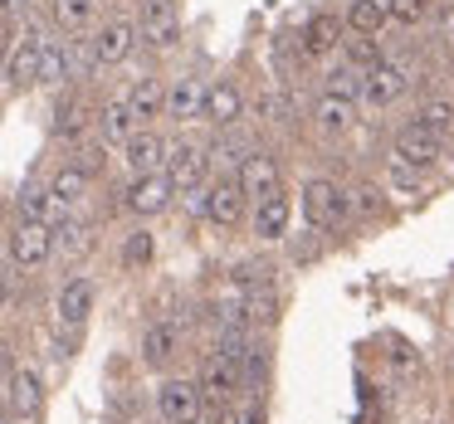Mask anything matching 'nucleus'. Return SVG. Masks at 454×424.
Listing matches in <instances>:
<instances>
[{
    "instance_id": "b1692460",
    "label": "nucleus",
    "mask_w": 454,
    "mask_h": 424,
    "mask_svg": "<svg viewBox=\"0 0 454 424\" xmlns=\"http://www.w3.org/2000/svg\"><path fill=\"white\" fill-rule=\"evenodd\" d=\"M44 186H50V196L59 200L64 210H79V205H89V196H93V176H89V171H83L74 157H64L59 166L50 171V181H44Z\"/></svg>"
},
{
    "instance_id": "4c0bfd02",
    "label": "nucleus",
    "mask_w": 454,
    "mask_h": 424,
    "mask_svg": "<svg viewBox=\"0 0 454 424\" xmlns=\"http://www.w3.org/2000/svg\"><path fill=\"white\" fill-rule=\"evenodd\" d=\"M15 303V278H11V264H0V312H11Z\"/></svg>"
},
{
    "instance_id": "f257e3e1",
    "label": "nucleus",
    "mask_w": 454,
    "mask_h": 424,
    "mask_svg": "<svg viewBox=\"0 0 454 424\" xmlns=\"http://www.w3.org/2000/svg\"><path fill=\"white\" fill-rule=\"evenodd\" d=\"M137 50L142 44H137V25H132V15H108V20H98L89 30V40H83V54H89L93 73L118 69V64H128Z\"/></svg>"
},
{
    "instance_id": "7ed1b4c3",
    "label": "nucleus",
    "mask_w": 454,
    "mask_h": 424,
    "mask_svg": "<svg viewBox=\"0 0 454 424\" xmlns=\"http://www.w3.org/2000/svg\"><path fill=\"white\" fill-rule=\"evenodd\" d=\"M415 69H411V59H401V54H386L376 69H366L362 73V83H356V108H391V103H401L405 93L415 89Z\"/></svg>"
},
{
    "instance_id": "58836bf2",
    "label": "nucleus",
    "mask_w": 454,
    "mask_h": 424,
    "mask_svg": "<svg viewBox=\"0 0 454 424\" xmlns=\"http://www.w3.org/2000/svg\"><path fill=\"white\" fill-rule=\"evenodd\" d=\"M444 44H450V54H454V15H450V25H444Z\"/></svg>"
},
{
    "instance_id": "423d86ee",
    "label": "nucleus",
    "mask_w": 454,
    "mask_h": 424,
    "mask_svg": "<svg viewBox=\"0 0 454 424\" xmlns=\"http://www.w3.org/2000/svg\"><path fill=\"white\" fill-rule=\"evenodd\" d=\"M249 112V93L235 73H220V79H206V108H200V122H210L215 132H235Z\"/></svg>"
},
{
    "instance_id": "2eb2a0df",
    "label": "nucleus",
    "mask_w": 454,
    "mask_h": 424,
    "mask_svg": "<svg viewBox=\"0 0 454 424\" xmlns=\"http://www.w3.org/2000/svg\"><path fill=\"white\" fill-rule=\"evenodd\" d=\"M196 390H200V400H206V405H220V410H225V405L245 390V381H239V361H235V356H225V351H210L206 361H200Z\"/></svg>"
},
{
    "instance_id": "e433bc0d",
    "label": "nucleus",
    "mask_w": 454,
    "mask_h": 424,
    "mask_svg": "<svg viewBox=\"0 0 454 424\" xmlns=\"http://www.w3.org/2000/svg\"><path fill=\"white\" fill-rule=\"evenodd\" d=\"M15 35H20V20H11V15H0V64H5V54H11Z\"/></svg>"
},
{
    "instance_id": "0eeeda50",
    "label": "nucleus",
    "mask_w": 454,
    "mask_h": 424,
    "mask_svg": "<svg viewBox=\"0 0 454 424\" xmlns=\"http://www.w3.org/2000/svg\"><path fill=\"white\" fill-rule=\"evenodd\" d=\"M40 44H44V25L20 20V35H15L11 54H5V64H0V79H5L11 93L35 89V79H40Z\"/></svg>"
},
{
    "instance_id": "39448f33",
    "label": "nucleus",
    "mask_w": 454,
    "mask_h": 424,
    "mask_svg": "<svg viewBox=\"0 0 454 424\" xmlns=\"http://www.w3.org/2000/svg\"><path fill=\"white\" fill-rule=\"evenodd\" d=\"M54 258V225H40V220H15L11 235H5V264L20 268V274H40Z\"/></svg>"
},
{
    "instance_id": "393cba45",
    "label": "nucleus",
    "mask_w": 454,
    "mask_h": 424,
    "mask_svg": "<svg viewBox=\"0 0 454 424\" xmlns=\"http://www.w3.org/2000/svg\"><path fill=\"white\" fill-rule=\"evenodd\" d=\"M132 132H137V122H132L122 93L118 98H103L98 108H93V142H103V147H122Z\"/></svg>"
},
{
    "instance_id": "4468645a",
    "label": "nucleus",
    "mask_w": 454,
    "mask_h": 424,
    "mask_svg": "<svg viewBox=\"0 0 454 424\" xmlns=\"http://www.w3.org/2000/svg\"><path fill=\"white\" fill-rule=\"evenodd\" d=\"M93 307H98V283H93L89 274H74L59 283V293H54V317H59L64 332H83L93 317Z\"/></svg>"
},
{
    "instance_id": "72a5a7b5",
    "label": "nucleus",
    "mask_w": 454,
    "mask_h": 424,
    "mask_svg": "<svg viewBox=\"0 0 454 424\" xmlns=\"http://www.w3.org/2000/svg\"><path fill=\"white\" fill-rule=\"evenodd\" d=\"M356 83H362V73H356L352 64H337V69L323 73V93H342V98H356Z\"/></svg>"
},
{
    "instance_id": "6e6552de",
    "label": "nucleus",
    "mask_w": 454,
    "mask_h": 424,
    "mask_svg": "<svg viewBox=\"0 0 454 424\" xmlns=\"http://www.w3.org/2000/svg\"><path fill=\"white\" fill-rule=\"evenodd\" d=\"M176 186L167 181V171H152V176H128V186L118 190V210L132 220H152L161 210H171Z\"/></svg>"
},
{
    "instance_id": "412c9836",
    "label": "nucleus",
    "mask_w": 454,
    "mask_h": 424,
    "mask_svg": "<svg viewBox=\"0 0 454 424\" xmlns=\"http://www.w3.org/2000/svg\"><path fill=\"white\" fill-rule=\"evenodd\" d=\"M118 151H122L128 176H152V171H161V161H167V137H161L157 127H137Z\"/></svg>"
},
{
    "instance_id": "f03ea898",
    "label": "nucleus",
    "mask_w": 454,
    "mask_h": 424,
    "mask_svg": "<svg viewBox=\"0 0 454 424\" xmlns=\"http://www.w3.org/2000/svg\"><path fill=\"white\" fill-rule=\"evenodd\" d=\"M298 210H303V220L313 229H337L352 220V190L333 176H313L298 190Z\"/></svg>"
},
{
    "instance_id": "473e14b6",
    "label": "nucleus",
    "mask_w": 454,
    "mask_h": 424,
    "mask_svg": "<svg viewBox=\"0 0 454 424\" xmlns=\"http://www.w3.org/2000/svg\"><path fill=\"white\" fill-rule=\"evenodd\" d=\"M386 15H391V25H401V30H415V25L430 15V0H386Z\"/></svg>"
},
{
    "instance_id": "4be33fe9",
    "label": "nucleus",
    "mask_w": 454,
    "mask_h": 424,
    "mask_svg": "<svg viewBox=\"0 0 454 424\" xmlns=\"http://www.w3.org/2000/svg\"><path fill=\"white\" fill-rule=\"evenodd\" d=\"M342 15L337 11H313L303 20V30H298V50H303V59H327V54H337V40H342Z\"/></svg>"
},
{
    "instance_id": "c85d7f7f",
    "label": "nucleus",
    "mask_w": 454,
    "mask_h": 424,
    "mask_svg": "<svg viewBox=\"0 0 454 424\" xmlns=\"http://www.w3.org/2000/svg\"><path fill=\"white\" fill-rule=\"evenodd\" d=\"M386 25H391L386 0H347V11H342V30L347 35H376V40H381Z\"/></svg>"
},
{
    "instance_id": "5701e85b",
    "label": "nucleus",
    "mask_w": 454,
    "mask_h": 424,
    "mask_svg": "<svg viewBox=\"0 0 454 424\" xmlns=\"http://www.w3.org/2000/svg\"><path fill=\"white\" fill-rule=\"evenodd\" d=\"M89 127H93V108L79 98V93H64V89H59V103H54L50 132L64 142V147H79V142L89 137Z\"/></svg>"
},
{
    "instance_id": "ddd939ff",
    "label": "nucleus",
    "mask_w": 454,
    "mask_h": 424,
    "mask_svg": "<svg viewBox=\"0 0 454 424\" xmlns=\"http://www.w3.org/2000/svg\"><path fill=\"white\" fill-rule=\"evenodd\" d=\"M206 205H200V220H210L215 229H239L249 215V196L239 190L235 176H220V181H206Z\"/></svg>"
},
{
    "instance_id": "cd10ccee",
    "label": "nucleus",
    "mask_w": 454,
    "mask_h": 424,
    "mask_svg": "<svg viewBox=\"0 0 454 424\" xmlns=\"http://www.w3.org/2000/svg\"><path fill=\"white\" fill-rule=\"evenodd\" d=\"M15 210H20L25 220H40V225H59V220L69 215V210L50 196V186H44V181H30V186L15 196Z\"/></svg>"
},
{
    "instance_id": "f8f14e48",
    "label": "nucleus",
    "mask_w": 454,
    "mask_h": 424,
    "mask_svg": "<svg viewBox=\"0 0 454 424\" xmlns=\"http://www.w3.org/2000/svg\"><path fill=\"white\" fill-rule=\"evenodd\" d=\"M5 414L15 424H35L44 414V375L35 366H11V375H5Z\"/></svg>"
},
{
    "instance_id": "9b49d317",
    "label": "nucleus",
    "mask_w": 454,
    "mask_h": 424,
    "mask_svg": "<svg viewBox=\"0 0 454 424\" xmlns=\"http://www.w3.org/2000/svg\"><path fill=\"white\" fill-rule=\"evenodd\" d=\"M200 108H206V79L196 69L171 73L167 98H161V118L176 122V127H191V122H200Z\"/></svg>"
},
{
    "instance_id": "7c9ffc66",
    "label": "nucleus",
    "mask_w": 454,
    "mask_h": 424,
    "mask_svg": "<svg viewBox=\"0 0 454 424\" xmlns=\"http://www.w3.org/2000/svg\"><path fill=\"white\" fill-rule=\"evenodd\" d=\"M337 50H342V64H352L356 73L376 69V64L386 59V50H381V40H376V35H352V40H337Z\"/></svg>"
},
{
    "instance_id": "ea45409f",
    "label": "nucleus",
    "mask_w": 454,
    "mask_h": 424,
    "mask_svg": "<svg viewBox=\"0 0 454 424\" xmlns=\"http://www.w3.org/2000/svg\"><path fill=\"white\" fill-rule=\"evenodd\" d=\"M200 424H206V420H200Z\"/></svg>"
},
{
    "instance_id": "f704fd0d",
    "label": "nucleus",
    "mask_w": 454,
    "mask_h": 424,
    "mask_svg": "<svg viewBox=\"0 0 454 424\" xmlns=\"http://www.w3.org/2000/svg\"><path fill=\"white\" fill-rule=\"evenodd\" d=\"M381 186H356L352 190V210H362V215H372V210H381Z\"/></svg>"
},
{
    "instance_id": "1a4fd4ad",
    "label": "nucleus",
    "mask_w": 454,
    "mask_h": 424,
    "mask_svg": "<svg viewBox=\"0 0 454 424\" xmlns=\"http://www.w3.org/2000/svg\"><path fill=\"white\" fill-rule=\"evenodd\" d=\"M157 420L161 424H200L206 420V400H200L196 381H186V375H161L157 381Z\"/></svg>"
},
{
    "instance_id": "6ab92c4d",
    "label": "nucleus",
    "mask_w": 454,
    "mask_h": 424,
    "mask_svg": "<svg viewBox=\"0 0 454 424\" xmlns=\"http://www.w3.org/2000/svg\"><path fill=\"white\" fill-rule=\"evenodd\" d=\"M181 342H186L181 322H171V317H157V322H147V327H142V342H137L142 366H147V371H167V366L181 356Z\"/></svg>"
},
{
    "instance_id": "a878e982",
    "label": "nucleus",
    "mask_w": 454,
    "mask_h": 424,
    "mask_svg": "<svg viewBox=\"0 0 454 424\" xmlns=\"http://www.w3.org/2000/svg\"><path fill=\"white\" fill-rule=\"evenodd\" d=\"M161 98H167V79H157V73H142V79L122 93V103H128L137 127H157L161 122Z\"/></svg>"
},
{
    "instance_id": "bb28decb",
    "label": "nucleus",
    "mask_w": 454,
    "mask_h": 424,
    "mask_svg": "<svg viewBox=\"0 0 454 424\" xmlns=\"http://www.w3.org/2000/svg\"><path fill=\"white\" fill-rule=\"evenodd\" d=\"M54 35H89L103 20V0H44Z\"/></svg>"
},
{
    "instance_id": "c756f323",
    "label": "nucleus",
    "mask_w": 454,
    "mask_h": 424,
    "mask_svg": "<svg viewBox=\"0 0 454 424\" xmlns=\"http://www.w3.org/2000/svg\"><path fill=\"white\" fill-rule=\"evenodd\" d=\"M415 127H425L430 137L450 142L454 137V98H444V93H430V98H420V108H415Z\"/></svg>"
},
{
    "instance_id": "aec40b11",
    "label": "nucleus",
    "mask_w": 454,
    "mask_h": 424,
    "mask_svg": "<svg viewBox=\"0 0 454 424\" xmlns=\"http://www.w3.org/2000/svg\"><path fill=\"white\" fill-rule=\"evenodd\" d=\"M356 98H342V93H317L313 98V132L323 142H337L356 127Z\"/></svg>"
},
{
    "instance_id": "f3484780",
    "label": "nucleus",
    "mask_w": 454,
    "mask_h": 424,
    "mask_svg": "<svg viewBox=\"0 0 454 424\" xmlns=\"http://www.w3.org/2000/svg\"><path fill=\"white\" fill-rule=\"evenodd\" d=\"M161 171H167V181L176 186V196H181V190L200 186V181L210 176V157H206L200 142L181 137V142H167V161H161Z\"/></svg>"
},
{
    "instance_id": "9d476101",
    "label": "nucleus",
    "mask_w": 454,
    "mask_h": 424,
    "mask_svg": "<svg viewBox=\"0 0 454 424\" xmlns=\"http://www.w3.org/2000/svg\"><path fill=\"white\" fill-rule=\"evenodd\" d=\"M444 157V142L430 137L425 127H415V122H405L401 132L391 137V151H386V161H395V166L415 171V176H425V171H434Z\"/></svg>"
},
{
    "instance_id": "dca6fc26",
    "label": "nucleus",
    "mask_w": 454,
    "mask_h": 424,
    "mask_svg": "<svg viewBox=\"0 0 454 424\" xmlns=\"http://www.w3.org/2000/svg\"><path fill=\"white\" fill-rule=\"evenodd\" d=\"M249 229H254V239L259 244H278V239L288 235V225H294V196H288L284 186L278 190H269V196H259V200H249Z\"/></svg>"
},
{
    "instance_id": "20e7f679",
    "label": "nucleus",
    "mask_w": 454,
    "mask_h": 424,
    "mask_svg": "<svg viewBox=\"0 0 454 424\" xmlns=\"http://www.w3.org/2000/svg\"><path fill=\"white\" fill-rule=\"evenodd\" d=\"M132 25H137L142 50H152V54L176 50L181 44V0H137Z\"/></svg>"
},
{
    "instance_id": "2f4dec72",
    "label": "nucleus",
    "mask_w": 454,
    "mask_h": 424,
    "mask_svg": "<svg viewBox=\"0 0 454 424\" xmlns=\"http://www.w3.org/2000/svg\"><path fill=\"white\" fill-rule=\"evenodd\" d=\"M152 254H157V239H152V229H132L128 239H122V268H147Z\"/></svg>"
},
{
    "instance_id": "a211bd4d",
    "label": "nucleus",
    "mask_w": 454,
    "mask_h": 424,
    "mask_svg": "<svg viewBox=\"0 0 454 424\" xmlns=\"http://www.w3.org/2000/svg\"><path fill=\"white\" fill-rule=\"evenodd\" d=\"M235 181H239V190H245L249 200H259V196H269V190L284 186V166H278V157L269 147H249L245 157H239V166H235Z\"/></svg>"
},
{
    "instance_id": "c9c22d12",
    "label": "nucleus",
    "mask_w": 454,
    "mask_h": 424,
    "mask_svg": "<svg viewBox=\"0 0 454 424\" xmlns=\"http://www.w3.org/2000/svg\"><path fill=\"white\" fill-rule=\"evenodd\" d=\"M35 5H40V0H0V15H11V20H30Z\"/></svg>"
}]
</instances>
